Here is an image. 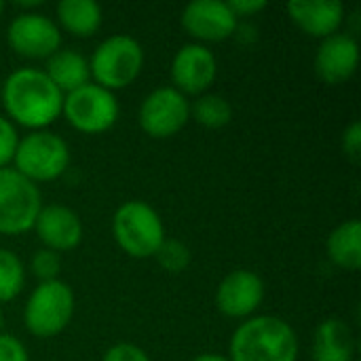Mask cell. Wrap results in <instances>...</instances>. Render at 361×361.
<instances>
[{"label": "cell", "instance_id": "15", "mask_svg": "<svg viewBox=\"0 0 361 361\" xmlns=\"http://www.w3.org/2000/svg\"><path fill=\"white\" fill-rule=\"evenodd\" d=\"M360 66V42L345 32L324 38L315 53V72L326 85L347 82Z\"/></svg>", "mask_w": 361, "mask_h": 361}, {"label": "cell", "instance_id": "2", "mask_svg": "<svg viewBox=\"0 0 361 361\" xmlns=\"http://www.w3.org/2000/svg\"><path fill=\"white\" fill-rule=\"evenodd\" d=\"M298 334L275 315H254L237 326L228 345L231 361H298Z\"/></svg>", "mask_w": 361, "mask_h": 361}, {"label": "cell", "instance_id": "26", "mask_svg": "<svg viewBox=\"0 0 361 361\" xmlns=\"http://www.w3.org/2000/svg\"><path fill=\"white\" fill-rule=\"evenodd\" d=\"M102 361H152V360H150V355H148L142 347H137V345H133V343H118V345H112V347L104 353Z\"/></svg>", "mask_w": 361, "mask_h": 361}, {"label": "cell", "instance_id": "33", "mask_svg": "<svg viewBox=\"0 0 361 361\" xmlns=\"http://www.w3.org/2000/svg\"><path fill=\"white\" fill-rule=\"evenodd\" d=\"M0 95H2V82H0Z\"/></svg>", "mask_w": 361, "mask_h": 361}, {"label": "cell", "instance_id": "30", "mask_svg": "<svg viewBox=\"0 0 361 361\" xmlns=\"http://www.w3.org/2000/svg\"><path fill=\"white\" fill-rule=\"evenodd\" d=\"M190 361H231L226 355H220V353H201L197 357H192Z\"/></svg>", "mask_w": 361, "mask_h": 361}, {"label": "cell", "instance_id": "34", "mask_svg": "<svg viewBox=\"0 0 361 361\" xmlns=\"http://www.w3.org/2000/svg\"><path fill=\"white\" fill-rule=\"evenodd\" d=\"M353 361H357V360H353Z\"/></svg>", "mask_w": 361, "mask_h": 361}, {"label": "cell", "instance_id": "25", "mask_svg": "<svg viewBox=\"0 0 361 361\" xmlns=\"http://www.w3.org/2000/svg\"><path fill=\"white\" fill-rule=\"evenodd\" d=\"M17 144H19V133L15 125L6 116L0 114V169L11 167Z\"/></svg>", "mask_w": 361, "mask_h": 361}, {"label": "cell", "instance_id": "8", "mask_svg": "<svg viewBox=\"0 0 361 361\" xmlns=\"http://www.w3.org/2000/svg\"><path fill=\"white\" fill-rule=\"evenodd\" d=\"M42 207L40 188L13 167L0 169V235H23L34 228Z\"/></svg>", "mask_w": 361, "mask_h": 361}, {"label": "cell", "instance_id": "14", "mask_svg": "<svg viewBox=\"0 0 361 361\" xmlns=\"http://www.w3.org/2000/svg\"><path fill=\"white\" fill-rule=\"evenodd\" d=\"M34 231L44 250H51L55 254L76 250L85 233L80 216L72 207L61 203L42 205L34 222Z\"/></svg>", "mask_w": 361, "mask_h": 361}, {"label": "cell", "instance_id": "6", "mask_svg": "<svg viewBox=\"0 0 361 361\" xmlns=\"http://www.w3.org/2000/svg\"><path fill=\"white\" fill-rule=\"evenodd\" d=\"M74 317V292L61 281L38 283L23 305L25 330L36 338H53L61 334Z\"/></svg>", "mask_w": 361, "mask_h": 361}, {"label": "cell", "instance_id": "13", "mask_svg": "<svg viewBox=\"0 0 361 361\" xmlns=\"http://www.w3.org/2000/svg\"><path fill=\"white\" fill-rule=\"evenodd\" d=\"M264 300V281L247 269L231 271L216 290V307L224 317L250 319Z\"/></svg>", "mask_w": 361, "mask_h": 361}, {"label": "cell", "instance_id": "31", "mask_svg": "<svg viewBox=\"0 0 361 361\" xmlns=\"http://www.w3.org/2000/svg\"><path fill=\"white\" fill-rule=\"evenodd\" d=\"M2 328H4V313H2V309H0V334H2Z\"/></svg>", "mask_w": 361, "mask_h": 361}, {"label": "cell", "instance_id": "28", "mask_svg": "<svg viewBox=\"0 0 361 361\" xmlns=\"http://www.w3.org/2000/svg\"><path fill=\"white\" fill-rule=\"evenodd\" d=\"M343 152L351 161H360L361 152V123L353 121L345 131H343Z\"/></svg>", "mask_w": 361, "mask_h": 361}, {"label": "cell", "instance_id": "1", "mask_svg": "<svg viewBox=\"0 0 361 361\" xmlns=\"http://www.w3.org/2000/svg\"><path fill=\"white\" fill-rule=\"evenodd\" d=\"M0 104L13 125L40 131L61 116L63 93L38 68H17L2 80Z\"/></svg>", "mask_w": 361, "mask_h": 361}, {"label": "cell", "instance_id": "4", "mask_svg": "<svg viewBox=\"0 0 361 361\" xmlns=\"http://www.w3.org/2000/svg\"><path fill=\"white\" fill-rule=\"evenodd\" d=\"M142 68H144V49L129 34L108 36L95 47L89 59V72L93 78L91 82L112 93L129 87L142 74Z\"/></svg>", "mask_w": 361, "mask_h": 361}, {"label": "cell", "instance_id": "12", "mask_svg": "<svg viewBox=\"0 0 361 361\" xmlns=\"http://www.w3.org/2000/svg\"><path fill=\"white\" fill-rule=\"evenodd\" d=\"M182 27L199 44L222 42L235 36L239 19L222 0H192L182 11Z\"/></svg>", "mask_w": 361, "mask_h": 361}, {"label": "cell", "instance_id": "20", "mask_svg": "<svg viewBox=\"0 0 361 361\" xmlns=\"http://www.w3.org/2000/svg\"><path fill=\"white\" fill-rule=\"evenodd\" d=\"M326 254L332 264L343 271H357L361 267V224L360 220L341 222L326 241Z\"/></svg>", "mask_w": 361, "mask_h": 361}, {"label": "cell", "instance_id": "7", "mask_svg": "<svg viewBox=\"0 0 361 361\" xmlns=\"http://www.w3.org/2000/svg\"><path fill=\"white\" fill-rule=\"evenodd\" d=\"M61 114L80 133L97 135L112 129L118 121V99L112 91L87 82L63 95Z\"/></svg>", "mask_w": 361, "mask_h": 361}, {"label": "cell", "instance_id": "23", "mask_svg": "<svg viewBox=\"0 0 361 361\" xmlns=\"http://www.w3.org/2000/svg\"><path fill=\"white\" fill-rule=\"evenodd\" d=\"M154 258H157V262H159V267L163 271H167L171 275H180L190 267L192 252L180 239H165L163 245L159 247V252L154 254Z\"/></svg>", "mask_w": 361, "mask_h": 361}, {"label": "cell", "instance_id": "3", "mask_svg": "<svg viewBox=\"0 0 361 361\" xmlns=\"http://www.w3.org/2000/svg\"><path fill=\"white\" fill-rule=\"evenodd\" d=\"M112 235L116 245L131 258H154L165 235V224L159 212L146 201H125L112 216Z\"/></svg>", "mask_w": 361, "mask_h": 361}, {"label": "cell", "instance_id": "17", "mask_svg": "<svg viewBox=\"0 0 361 361\" xmlns=\"http://www.w3.org/2000/svg\"><path fill=\"white\" fill-rule=\"evenodd\" d=\"M313 361H353L355 360V336L351 326L341 317H328L315 328Z\"/></svg>", "mask_w": 361, "mask_h": 361}, {"label": "cell", "instance_id": "18", "mask_svg": "<svg viewBox=\"0 0 361 361\" xmlns=\"http://www.w3.org/2000/svg\"><path fill=\"white\" fill-rule=\"evenodd\" d=\"M42 72L63 95L91 82L89 59L74 49H59L53 53L47 59V68Z\"/></svg>", "mask_w": 361, "mask_h": 361}, {"label": "cell", "instance_id": "22", "mask_svg": "<svg viewBox=\"0 0 361 361\" xmlns=\"http://www.w3.org/2000/svg\"><path fill=\"white\" fill-rule=\"evenodd\" d=\"M25 283V269L21 258L6 247H0V305L15 300Z\"/></svg>", "mask_w": 361, "mask_h": 361}, {"label": "cell", "instance_id": "16", "mask_svg": "<svg viewBox=\"0 0 361 361\" xmlns=\"http://www.w3.org/2000/svg\"><path fill=\"white\" fill-rule=\"evenodd\" d=\"M286 11L305 34L319 40L338 34L345 23V4L338 0H290Z\"/></svg>", "mask_w": 361, "mask_h": 361}, {"label": "cell", "instance_id": "9", "mask_svg": "<svg viewBox=\"0 0 361 361\" xmlns=\"http://www.w3.org/2000/svg\"><path fill=\"white\" fill-rule=\"evenodd\" d=\"M190 121V102L178 89L159 87L150 91L137 110L142 131L154 140H167L180 133Z\"/></svg>", "mask_w": 361, "mask_h": 361}, {"label": "cell", "instance_id": "27", "mask_svg": "<svg viewBox=\"0 0 361 361\" xmlns=\"http://www.w3.org/2000/svg\"><path fill=\"white\" fill-rule=\"evenodd\" d=\"M0 361H30V355L17 336L2 332L0 334Z\"/></svg>", "mask_w": 361, "mask_h": 361}, {"label": "cell", "instance_id": "5", "mask_svg": "<svg viewBox=\"0 0 361 361\" xmlns=\"http://www.w3.org/2000/svg\"><path fill=\"white\" fill-rule=\"evenodd\" d=\"M68 165L70 146L61 135L49 129H40L19 137L13 157V169L21 173L25 180L34 182L36 186L40 182H53L61 178Z\"/></svg>", "mask_w": 361, "mask_h": 361}, {"label": "cell", "instance_id": "24", "mask_svg": "<svg viewBox=\"0 0 361 361\" xmlns=\"http://www.w3.org/2000/svg\"><path fill=\"white\" fill-rule=\"evenodd\" d=\"M30 271H32V275L38 279V283L55 281V279H59L61 258H59V254H55V252L42 247V250L34 252V256H32V260H30Z\"/></svg>", "mask_w": 361, "mask_h": 361}, {"label": "cell", "instance_id": "29", "mask_svg": "<svg viewBox=\"0 0 361 361\" xmlns=\"http://www.w3.org/2000/svg\"><path fill=\"white\" fill-rule=\"evenodd\" d=\"M228 6L235 13V17L241 19V17H252V15L264 11L267 8V0H231Z\"/></svg>", "mask_w": 361, "mask_h": 361}, {"label": "cell", "instance_id": "19", "mask_svg": "<svg viewBox=\"0 0 361 361\" xmlns=\"http://www.w3.org/2000/svg\"><path fill=\"white\" fill-rule=\"evenodd\" d=\"M55 15L57 27L76 38L93 36L104 21V11L95 0H61L55 6Z\"/></svg>", "mask_w": 361, "mask_h": 361}, {"label": "cell", "instance_id": "32", "mask_svg": "<svg viewBox=\"0 0 361 361\" xmlns=\"http://www.w3.org/2000/svg\"><path fill=\"white\" fill-rule=\"evenodd\" d=\"M2 11H4V2H0V15H2Z\"/></svg>", "mask_w": 361, "mask_h": 361}, {"label": "cell", "instance_id": "21", "mask_svg": "<svg viewBox=\"0 0 361 361\" xmlns=\"http://www.w3.org/2000/svg\"><path fill=\"white\" fill-rule=\"evenodd\" d=\"M190 116L205 129H222L233 121V106L218 93H203L190 104Z\"/></svg>", "mask_w": 361, "mask_h": 361}, {"label": "cell", "instance_id": "11", "mask_svg": "<svg viewBox=\"0 0 361 361\" xmlns=\"http://www.w3.org/2000/svg\"><path fill=\"white\" fill-rule=\"evenodd\" d=\"M218 74L216 55L209 51L207 44L188 42L180 47L171 59L169 76L171 87L178 89L182 95H203L214 85Z\"/></svg>", "mask_w": 361, "mask_h": 361}, {"label": "cell", "instance_id": "10", "mask_svg": "<svg viewBox=\"0 0 361 361\" xmlns=\"http://www.w3.org/2000/svg\"><path fill=\"white\" fill-rule=\"evenodd\" d=\"M6 42L19 57L49 59L61 49V30L55 19L38 11H23L11 19L6 27Z\"/></svg>", "mask_w": 361, "mask_h": 361}]
</instances>
